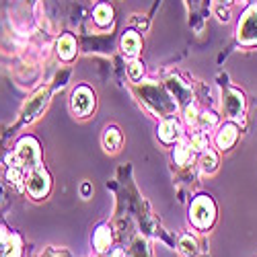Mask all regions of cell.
<instances>
[{"mask_svg": "<svg viewBox=\"0 0 257 257\" xmlns=\"http://www.w3.org/2000/svg\"><path fill=\"white\" fill-rule=\"evenodd\" d=\"M140 97L144 101V105L151 109L153 113H157L159 117H167V115H173V111H177V103L171 99V95L155 84V80L142 84V91H140Z\"/></svg>", "mask_w": 257, "mask_h": 257, "instance_id": "6da1fadb", "label": "cell"}, {"mask_svg": "<svg viewBox=\"0 0 257 257\" xmlns=\"http://www.w3.org/2000/svg\"><path fill=\"white\" fill-rule=\"evenodd\" d=\"M11 165L15 167H21L23 171H29L39 167L41 165V148H39V142L33 138V136H23L17 146H15V153L13 157L9 159Z\"/></svg>", "mask_w": 257, "mask_h": 257, "instance_id": "7a4b0ae2", "label": "cell"}, {"mask_svg": "<svg viewBox=\"0 0 257 257\" xmlns=\"http://www.w3.org/2000/svg\"><path fill=\"white\" fill-rule=\"evenodd\" d=\"M189 220L196 228L208 230L216 220V206L210 196H198L189 206Z\"/></svg>", "mask_w": 257, "mask_h": 257, "instance_id": "3957f363", "label": "cell"}, {"mask_svg": "<svg viewBox=\"0 0 257 257\" xmlns=\"http://www.w3.org/2000/svg\"><path fill=\"white\" fill-rule=\"evenodd\" d=\"M237 39L245 48L257 46V5L247 7V11L241 15L237 25Z\"/></svg>", "mask_w": 257, "mask_h": 257, "instance_id": "277c9868", "label": "cell"}, {"mask_svg": "<svg viewBox=\"0 0 257 257\" xmlns=\"http://www.w3.org/2000/svg\"><path fill=\"white\" fill-rule=\"evenodd\" d=\"M25 187L29 191V196L33 200H44L50 189H52V177L46 171V167H35L27 173V181H25Z\"/></svg>", "mask_w": 257, "mask_h": 257, "instance_id": "5b68a950", "label": "cell"}, {"mask_svg": "<svg viewBox=\"0 0 257 257\" xmlns=\"http://www.w3.org/2000/svg\"><path fill=\"white\" fill-rule=\"evenodd\" d=\"M95 93L87 87V84H80L72 91L70 97V107H72V113L76 117H89L95 109Z\"/></svg>", "mask_w": 257, "mask_h": 257, "instance_id": "8992f818", "label": "cell"}, {"mask_svg": "<svg viewBox=\"0 0 257 257\" xmlns=\"http://www.w3.org/2000/svg\"><path fill=\"white\" fill-rule=\"evenodd\" d=\"M222 97H224L222 99V109H224L226 117L241 119L243 113H245V97H243V93L237 91V89H232V87H228Z\"/></svg>", "mask_w": 257, "mask_h": 257, "instance_id": "52a82bcc", "label": "cell"}, {"mask_svg": "<svg viewBox=\"0 0 257 257\" xmlns=\"http://www.w3.org/2000/svg\"><path fill=\"white\" fill-rule=\"evenodd\" d=\"M48 103H50V91L48 89H41V91H37L27 103H25V107H23V121L25 123H31L33 119H37L39 115H41V111L48 107Z\"/></svg>", "mask_w": 257, "mask_h": 257, "instance_id": "ba28073f", "label": "cell"}, {"mask_svg": "<svg viewBox=\"0 0 257 257\" xmlns=\"http://www.w3.org/2000/svg\"><path fill=\"white\" fill-rule=\"evenodd\" d=\"M157 136L163 144H175L183 138V125L179 123V119L175 117H167L161 121L159 130H157Z\"/></svg>", "mask_w": 257, "mask_h": 257, "instance_id": "9c48e42d", "label": "cell"}, {"mask_svg": "<svg viewBox=\"0 0 257 257\" xmlns=\"http://www.w3.org/2000/svg\"><path fill=\"white\" fill-rule=\"evenodd\" d=\"M21 239L0 224V257H21Z\"/></svg>", "mask_w": 257, "mask_h": 257, "instance_id": "30bf717a", "label": "cell"}, {"mask_svg": "<svg viewBox=\"0 0 257 257\" xmlns=\"http://www.w3.org/2000/svg\"><path fill=\"white\" fill-rule=\"evenodd\" d=\"M237 140H239V127L234 121H226L224 125H220L216 136H214V142H216L220 151H230L237 144Z\"/></svg>", "mask_w": 257, "mask_h": 257, "instance_id": "8fae6325", "label": "cell"}, {"mask_svg": "<svg viewBox=\"0 0 257 257\" xmlns=\"http://www.w3.org/2000/svg\"><path fill=\"white\" fill-rule=\"evenodd\" d=\"M56 54L62 62H72L78 54V46H76V39L72 33H64L58 37L56 41Z\"/></svg>", "mask_w": 257, "mask_h": 257, "instance_id": "7c38bea8", "label": "cell"}, {"mask_svg": "<svg viewBox=\"0 0 257 257\" xmlns=\"http://www.w3.org/2000/svg\"><path fill=\"white\" fill-rule=\"evenodd\" d=\"M119 48H121V52H123L125 58H132V60H134V58L140 54V50H142V39H140L138 31H134V29L125 31V33L121 35Z\"/></svg>", "mask_w": 257, "mask_h": 257, "instance_id": "4fadbf2b", "label": "cell"}, {"mask_svg": "<svg viewBox=\"0 0 257 257\" xmlns=\"http://www.w3.org/2000/svg\"><path fill=\"white\" fill-rule=\"evenodd\" d=\"M123 144V134L117 125H107L103 132V148L107 153H117Z\"/></svg>", "mask_w": 257, "mask_h": 257, "instance_id": "5bb4252c", "label": "cell"}, {"mask_svg": "<svg viewBox=\"0 0 257 257\" xmlns=\"http://www.w3.org/2000/svg\"><path fill=\"white\" fill-rule=\"evenodd\" d=\"M93 21H95V25L101 27V29L113 25V7L109 3H99L93 11Z\"/></svg>", "mask_w": 257, "mask_h": 257, "instance_id": "9a60e30c", "label": "cell"}, {"mask_svg": "<svg viewBox=\"0 0 257 257\" xmlns=\"http://www.w3.org/2000/svg\"><path fill=\"white\" fill-rule=\"evenodd\" d=\"M111 241H113V237H111V228L107 226V224H99V226H97V230H95V234H93V245H95V251H97V253H105V251H109Z\"/></svg>", "mask_w": 257, "mask_h": 257, "instance_id": "2e32d148", "label": "cell"}, {"mask_svg": "<svg viewBox=\"0 0 257 257\" xmlns=\"http://www.w3.org/2000/svg\"><path fill=\"white\" fill-rule=\"evenodd\" d=\"M200 169L206 175H212L214 171L218 169V155L214 153L212 148H206V151L200 155Z\"/></svg>", "mask_w": 257, "mask_h": 257, "instance_id": "e0dca14e", "label": "cell"}, {"mask_svg": "<svg viewBox=\"0 0 257 257\" xmlns=\"http://www.w3.org/2000/svg\"><path fill=\"white\" fill-rule=\"evenodd\" d=\"M191 159H194V151H191L189 142H181L173 148V161L179 165V167H185L191 163Z\"/></svg>", "mask_w": 257, "mask_h": 257, "instance_id": "ac0fdd59", "label": "cell"}, {"mask_svg": "<svg viewBox=\"0 0 257 257\" xmlns=\"http://www.w3.org/2000/svg\"><path fill=\"white\" fill-rule=\"evenodd\" d=\"M7 179H9V183H13V187H17L21 191V189H23V181H27V171H23L21 167L11 165L9 171H7Z\"/></svg>", "mask_w": 257, "mask_h": 257, "instance_id": "d6986e66", "label": "cell"}, {"mask_svg": "<svg viewBox=\"0 0 257 257\" xmlns=\"http://www.w3.org/2000/svg\"><path fill=\"white\" fill-rule=\"evenodd\" d=\"M179 253L183 257H196L198 255V241L191 234H183L179 241Z\"/></svg>", "mask_w": 257, "mask_h": 257, "instance_id": "ffe728a7", "label": "cell"}, {"mask_svg": "<svg viewBox=\"0 0 257 257\" xmlns=\"http://www.w3.org/2000/svg\"><path fill=\"white\" fill-rule=\"evenodd\" d=\"M189 146H191V151H194V153H204L206 148H210V138H208V134L202 132V130L194 132V134H191V140H189Z\"/></svg>", "mask_w": 257, "mask_h": 257, "instance_id": "44dd1931", "label": "cell"}, {"mask_svg": "<svg viewBox=\"0 0 257 257\" xmlns=\"http://www.w3.org/2000/svg\"><path fill=\"white\" fill-rule=\"evenodd\" d=\"M218 123V115L214 113V111H200V115H198V130H202V132H206V130H210V127H214Z\"/></svg>", "mask_w": 257, "mask_h": 257, "instance_id": "7402d4cb", "label": "cell"}, {"mask_svg": "<svg viewBox=\"0 0 257 257\" xmlns=\"http://www.w3.org/2000/svg\"><path fill=\"white\" fill-rule=\"evenodd\" d=\"M142 76H144V64L140 60H132V64L127 66V78L132 82H138L142 80Z\"/></svg>", "mask_w": 257, "mask_h": 257, "instance_id": "603a6c76", "label": "cell"}, {"mask_svg": "<svg viewBox=\"0 0 257 257\" xmlns=\"http://www.w3.org/2000/svg\"><path fill=\"white\" fill-rule=\"evenodd\" d=\"M183 113H185L183 117H185V123H187V125H194V127L198 125V115H200V111H198V107H196L194 103L185 105V111H183Z\"/></svg>", "mask_w": 257, "mask_h": 257, "instance_id": "cb8c5ba5", "label": "cell"}, {"mask_svg": "<svg viewBox=\"0 0 257 257\" xmlns=\"http://www.w3.org/2000/svg\"><path fill=\"white\" fill-rule=\"evenodd\" d=\"M107 257H125V251L119 249V247H115V249L109 251V255H107Z\"/></svg>", "mask_w": 257, "mask_h": 257, "instance_id": "d4e9b609", "label": "cell"}, {"mask_svg": "<svg viewBox=\"0 0 257 257\" xmlns=\"http://www.w3.org/2000/svg\"><path fill=\"white\" fill-rule=\"evenodd\" d=\"M89 191H91V185L89 183H82V196H89Z\"/></svg>", "mask_w": 257, "mask_h": 257, "instance_id": "484cf974", "label": "cell"}, {"mask_svg": "<svg viewBox=\"0 0 257 257\" xmlns=\"http://www.w3.org/2000/svg\"><path fill=\"white\" fill-rule=\"evenodd\" d=\"M220 3H222V5H230V3H232V0H220Z\"/></svg>", "mask_w": 257, "mask_h": 257, "instance_id": "4316f807", "label": "cell"}]
</instances>
